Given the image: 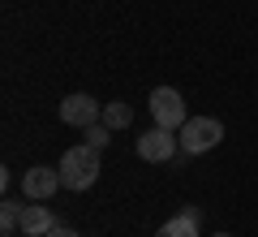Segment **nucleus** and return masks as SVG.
<instances>
[{
  "instance_id": "f257e3e1",
  "label": "nucleus",
  "mask_w": 258,
  "mask_h": 237,
  "mask_svg": "<svg viewBox=\"0 0 258 237\" xmlns=\"http://www.w3.org/2000/svg\"><path fill=\"white\" fill-rule=\"evenodd\" d=\"M95 181H99V151L91 143L69 147L60 155V185L64 190H91Z\"/></svg>"
},
{
  "instance_id": "f03ea898",
  "label": "nucleus",
  "mask_w": 258,
  "mask_h": 237,
  "mask_svg": "<svg viewBox=\"0 0 258 237\" xmlns=\"http://www.w3.org/2000/svg\"><path fill=\"white\" fill-rule=\"evenodd\" d=\"M176 138H181V151L185 155H203V151H211V147H220L224 125L215 117H189L181 129H176Z\"/></svg>"
},
{
  "instance_id": "7ed1b4c3",
  "label": "nucleus",
  "mask_w": 258,
  "mask_h": 237,
  "mask_svg": "<svg viewBox=\"0 0 258 237\" xmlns=\"http://www.w3.org/2000/svg\"><path fill=\"white\" fill-rule=\"evenodd\" d=\"M151 117H155V125H164V129H181L185 121H189L181 91H172V86H155V91H151Z\"/></svg>"
},
{
  "instance_id": "20e7f679",
  "label": "nucleus",
  "mask_w": 258,
  "mask_h": 237,
  "mask_svg": "<svg viewBox=\"0 0 258 237\" xmlns=\"http://www.w3.org/2000/svg\"><path fill=\"white\" fill-rule=\"evenodd\" d=\"M181 151V138H176V129H147V134H138V155L147 160V164H168L172 155Z\"/></svg>"
},
{
  "instance_id": "39448f33",
  "label": "nucleus",
  "mask_w": 258,
  "mask_h": 237,
  "mask_svg": "<svg viewBox=\"0 0 258 237\" xmlns=\"http://www.w3.org/2000/svg\"><path fill=\"white\" fill-rule=\"evenodd\" d=\"M60 121L74 129H86L95 121H103V104H95L91 95H64L60 100Z\"/></svg>"
},
{
  "instance_id": "423d86ee",
  "label": "nucleus",
  "mask_w": 258,
  "mask_h": 237,
  "mask_svg": "<svg viewBox=\"0 0 258 237\" xmlns=\"http://www.w3.org/2000/svg\"><path fill=\"white\" fill-rule=\"evenodd\" d=\"M60 190V168H30L26 177H22V194H26L30 203H43V199H52V194Z\"/></svg>"
},
{
  "instance_id": "0eeeda50",
  "label": "nucleus",
  "mask_w": 258,
  "mask_h": 237,
  "mask_svg": "<svg viewBox=\"0 0 258 237\" xmlns=\"http://www.w3.org/2000/svg\"><path fill=\"white\" fill-rule=\"evenodd\" d=\"M198 224H203V211H198V207H185L181 216L164 220L155 237H198Z\"/></svg>"
},
{
  "instance_id": "6e6552de",
  "label": "nucleus",
  "mask_w": 258,
  "mask_h": 237,
  "mask_svg": "<svg viewBox=\"0 0 258 237\" xmlns=\"http://www.w3.org/2000/svg\"><path fill=\"white\" fill-rule=\"evenodd\" d=\"M56 228V216H52V207H22V233L26 237H43V233H52Z\"/></svg>"
},
{
  "instance_id": "1a4fd4ad",
  "label": "nucleus",
  "mask_w": 258,
  "mask_h": 237,
  "mask_svg": "<svg viewBox=\"0 0 258 237\" xmlns=\"http://www.w3.org/2000/svg\"><path fill=\"white\" fill-rule=\"evenodd\" d=\"M103 125H108V129H129V125H134V108L120 104V100L103 104Z\"/></svg>"
},
{
  "instance_id": "9d476101",
  "label": "nucleus",
  "mask_w": 258,
  "mask_h": 237,
  "mask_svg": "<svg viewBox=\"0 0 258 237\" xmlns=\"http://www.w3.org/2000/svg\"><path fill=\"white\" fill-rule=\"evenodd\" d=\"M0 228H5V237H13L22 228V203H13V199L0 203Z\"/></svg>"
},
{
  "instance_id": "9b49d317",
  "label": "nucleus",
  "mask_w": 258,
  "mask_h": 237,
  "mask_svg": "<svg viewBox=\"0 0 258 237\" xmlns=\"http://www.w3.org/2000/svg\"><path fill=\"white\" fill-rule=\"evenodd\" d=\"M86 143L99 151V147H108V143H112V129L103 125V121H95V125H86Z\"/></svg>"
},
{
  "instance_id": "f8f14e48",
  "label": "nucleus",
  "mask_w": 258,
  "mask_h": 237,
  "mask_svg": "<svg viewBox=\"0 0 258 237\" xmlns=\"http://www.w3.org/2000/svg\"><path fill=\"white\" fill-rule=\"evenodd\" d=\"M43 237H82V233H74V228H64V224H56L52 233H43Z\"/></svg>"
},
{
  "instance_id": "ddd939ff",
  "label": "nucleus",
  "mask_w": 258,
  "mask_h": 237,
  "mask_svg": "<svg viewBox=\"0 0 258 237\" xmlns=\"http://www.w3.org/2000/svg\"><path fill=\"white\" fill-rule=\"evenodd\" d=\"M215 237H228V233H215Z\"/></svg>"
}]
</instances>
